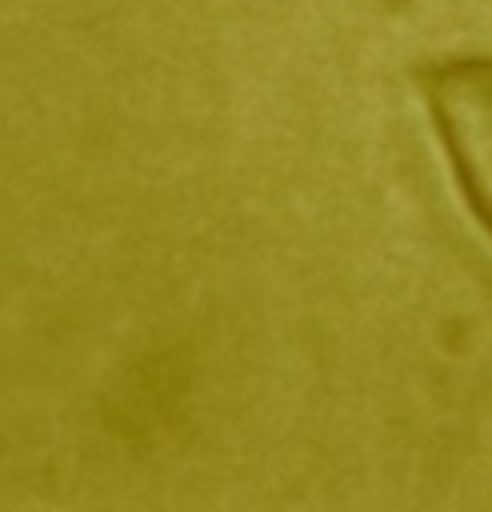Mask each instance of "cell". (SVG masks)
I'll return each mask as SVG.
<instances>
[{
	"label": "cell",
	"mask_w": 492,
	"mask_h": 512,
	"mask_svg": "<svg viewBox=\"0 0 492 512\" xmlns=\"http://www.w3.org/2000/svg\"><path fill=\"white\" fill-rule=\"evenodd\" d=\"M428 104L456 180L492 232V60H448L428 76Z\"/></svg>",
	"instance_id": "1"
}]
</instances>
